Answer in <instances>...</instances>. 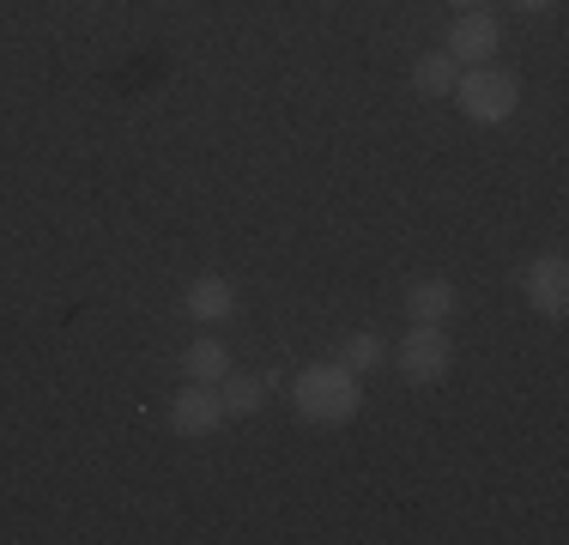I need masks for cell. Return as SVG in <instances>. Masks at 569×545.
I'll return each mask as SVG.
<instances>
[{
  "mask_svg": "<svg viewBox=\"0 0 569 545\" xmlns=\"http://www.w3.org/2000/svg\"><path fill=\"white\" fill-rule=\"evenodd\" d=\"M291 406L309 418V425H346V418H358V406H363L358 370H346L340 358L303 364L297 382H291Z\"/></svg>",
  "mask_w": 569,
  "mask_h": 545,
  "instance_id": "1",
  "label": "cell"
},
{
  "mask_svg": "<svg viewBox=\"0 0 569 545\" xmlns=\"http://www.w3.org/2000/svg\"><path fill=\"white\" fill-rule=\"evenodd\" d=\"M449 98L460 103V116L479 121V128H497V121H509L515 109H521V79L503 73V67H467V73L455 79Z\"/></svg>",
  "mask_w": 569,
  "mask_h": 545,
  "instance_id": "2",
  "label": "cell"
},
{
  "mask_svg": "<svg viewBox=\"0 0 569 545\" xmlns=\"http://www.w3.org/2000/svg\"><path fill=\"white\" fill-rule=\"evenodd\" d=\"M449 364H455V346H449V334H442V321H412V334H406L400 351H395V370L412 382V388H437V382L449 376Z\"/></svg>",
  "mask_w": 569,
  "mask_h": 545,
  "instance_id": "3",
  "label": "cell"
},
{
  "mask_svg": "<svg viewBox=\"0 0 569 545\" xmlns=\"http://www.w3.org/2000/svg\"><path fill=\"white\" fill-rule=\"evenodd\" d=\"M497 43H503V24H497L485 7H467L449 24V43H442V54H449V61H467V67H485L497 54Z\"/></svg>",
  "mask_w": 569,
  "mask_h": 545,
  "instance_id": "4",
  "label": "cell"
},
{
  "mask_svg": "<svg viewBox=\"0 0 569 545\" xmlns=\"http://www.w3.org/2000/svg\"><path fill=\"white\" fill-rule=\"evenodd\" d=\"M224 425V400L212 382H188V388H176L170 400V430L176 436H212Z\"/></svg>",
  "mask_w": 569,
  "mask_h": 545,
  "instance_id": "5",
  "label": "cell"
},
{
  "mask_svg": "<svg viewBox=\"0 0 569 545\" xmlns=\"http://www.w3.org/2000/svg\"><path fill=\"white\" fill-rule=\"evenodd\" d=\"M521 291H527V304H533L539 316L558 321L569 309V261L563 255H539V261L521 272Z\"/></svg>",
  "mask_w": 569,
  "mask_h": 545,
  "instance_id": "6",
  "label": "cell"
},
{
  "mask_svg": "<svg viewBox=\"0 0 569 545\" xmlns=\"http://www.w3.org/2000/svg\"><path fill=\"white\" fill-rule=\"evenodd\" d=\"M182 309H188L194 321H207V327H212V321H230V316H237V285L219 279V272H207V279L188 285Z\"/></svg>",
  "mask_w": 569,
  "mask_h": 545,
  "instance_id": "7",
  "label": "cell"
},
{
  "mask_svg": "<svg viewBox=\"0 0 569 545\" xmlns=\"http://www.w3.org/2000/svg\"><path fill=\"white\" fill-rule=\"evenodd\" d=\"M406 309H412V321H449L455 316V285L449 279H412L406 285Z\"/></svg>",
  "mask_w": 569,
  "mask_h": 545,
  "instance_id": "8",
  "label": "cell"
},
{
  "mask_svg": "<svg viewBox=\"0 0 569 545\" xmlns=\"http://www.w3.org/2000/svg\"><path fill=\"white\" fill-rule=\"evenodd\" d=\"M455 67H460V61H449L442 49L418 54V61H412V91H418V98H449V91H455V79H460Z\"/></svg>",
  "mask_w": 569,
  "mask_h": 545,
  "instance_id": "9",
  "label": "cell"
},
{
  "mask_svg": "<svg viewBox=\"0 0 569 545\" xmlns=\"http://www.w3.org/2000/svg\"><path fill=\"white\" fill-rule=\"evenodd\" d=\"M182 370H188V382H224L230 376V351L219 346V339H188Z\"/></svg>",
  "mask_w": 569,
  "mask_h": 545,
  "instance_id": "10",
  "label": "cell"
},
{
  "mask_svg": "<svg viewBox=\"0 0 569 545\" xmlns=\"http://www.w3.org/2000/svg\"><path fill=\"white\" fill-rule=\"evenodd\" d=\"M224 418H249V413H261V400H267V382L261 376H224Z\"/></svg>",
  "mask_w": 569,
  "mask_h": 545,
  "instance_id": "11",
  "label": "cell"
},
{
  "mask_svg": "<svg viewBox=\"0 0 569 545\" xmlns=\"http://www.w3.org/2000/svg\"><path fill=\"white\" fill-rule=\"evenodd\" d=\"M388 358V346H382V334H351L346 339V351H340V364H346V370H376V364H382Z\"/></svg>",
  "mask_w": 569,
  "mask_h": 545,
  "instance_id": "12",
  "label": "cell"
},
{
  "mask_svg": "<svg viewBox=\"0 0 569 545\" xmlns=\"http://www.w3.org/2000/svg\"><path fill=\"white\" fill-rule=\"evenodd\" d=\"M521 12H546V7H558V0H515Z\"/></svg>",
  "mask_w": 569,
  "mask_h": 545,
  "instance_id": "13",
  "label": "cell"
},
{
  "mask_svg": "<svg viewBox=\"0 0 569 545\" xmlns=\"http://www.w3.org/2000/svg\"><path fill=\"white\" fill-rule=\"evenodd\" d=\"M455 7H460V12H467V7H485V0H455Z\"/></svg>",
  "mask_w": 569,
  "mask_h": 545,
  "instance_id": "14",
  "label": "cell"
}]
</instances>
